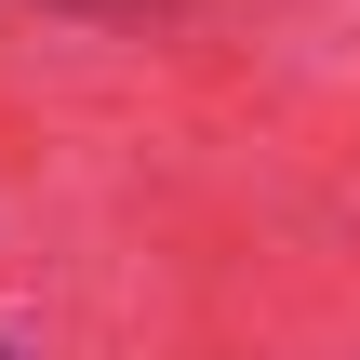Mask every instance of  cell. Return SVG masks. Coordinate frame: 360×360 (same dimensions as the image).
Here are the masks:
<instances>
[{"label":"cell","instance_id":"cell-1","mask_svg":"<svg viewBox=\"0 0 360 360\" xmlns=\"http://www.w3.org/2000/svg\"><path fill=\"white\" fill-rule=\"evenodd\" d=\"M40 13H67V27H147V13H174V0H40Z\"/></svg>","mask_w":360,"mask_h":360}]
</instances>
